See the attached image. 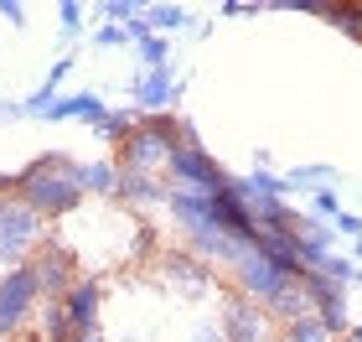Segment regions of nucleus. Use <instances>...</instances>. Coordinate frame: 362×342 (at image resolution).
<instances>
[{"mask_svg": "<svg viewBox=\"0 0 362 342\" xmlns=\"http://www.w3.org/2000/svg\"><path fill=\"white\" fill-rule=\"evenodd\" d=\"M31 213H42L47 223H57V218H68L83 207V182H78V161L68 156H37V161H26L21 166V192H16Z\"/></svg>", "mask_w": 362, "mask_h": 342, "instance_id": "nucleus-1", "label": "nucleus"}, {"mask_svg": "<svg viewBox=\"0 0 362 342\" xmlns=\"http://www.w3.org/2000/svg\"><path fill=\"white\" fill-rule=\"evenodd\" d=\"M228 270H233V290H238V296H249L254 306H264V312L279 301V290H290V285H295V275L279 265V259L264 249V244H243L238 259H233Z\"/></svg>", "mask_w": 362, "mask_h": 342, "instance_id": "nucleus-2", "label": "nucleus"}, {"mask_svg": "<svg viewBox=\"0 0 362 342\" xmlns=\"http://www.w3.org/2000/svg\"><path fill=\"white\" fill-rule=\"evenodd\" d=\"M42 244H47V218L31 213L21 198H0V265L6 270L31 265Z\"/></svg>", "mask_w": 362, "mask_h": 342, "instance_id": "nucleus-3", "label": "nucleus"}, {"mask_svg": "<svg viewBox=\"0 0 362 342\" xmlns=\"http://www.w3.org/2000/svg\"><path fill=\"white\" fill-rule=\"evenodd\" d=\"M166 176L176 182V192H207V198L233 192V182H238L228 166H218V161H212L207 145H176L171 161H166Z\"/></svg>", "mask_w": 362, "mask_h": 342, "instance_id": "nucleus-4", "label": "nucleus"}, {"mask_svg": "<svg viewBox=\"0 0 362 342\" xmlns=\"http://www.w3.org/2000/svg\"><path fill=\"white\" fill-rule=\"evenodd\" d=\"M42 312V285H37V270L31 265H16V270H0V342L21 337L26 321Z\"/></svg>", "mask_w": 362, "mask_h": 342, "instance_id": "nucleus-5", "label": "nucleus"}, {"mask_svg": "<svg viewBox=\"0 0 362 342\" xmlns=\"http://www.w3.org/2000/svg\"><path fill=\"white\" fill-rule=\"evenodd\" d=\"M31 270H37L42 301H68V290L83 280V275H78V254H73L62 239H47L42 249L31 254Z\"/></svg>", "mask_w": 362, "mask_h": 342, "instance_id": "nucleus-6", "label": "nucleus"}, {"mask_svg": "<svg viewBox=\"0 0 362 342\" xmlns=\"http://www.w3.org/2000/svg\"><path fill=\"white\" fill-rule=\"evenodd\" d=\"M300 285H305V296H310V312L321 317V327L332 332L337 342H341V337H352V317H347V285H337L326 270H305V275H300Z\"/></svg>", "mask_w": 362, "mask_h": 342, "instance_id": "nucleus-7", "label": "nucleus"}, {"mask_svg": "<svg viewBox=\"0 0 362 342\" xmlns=\"http://www.w3.org/2000/svg\"><path fill=\"white\" fill-rule=\"evenodd\" d=\"M218 332H223V342H269V317H264V306H254L249 296L228 290L223 312H218Z\"/></svg>", "mask_w": 362, "mask_h": 342, "instance_id": "nucleus-8", "label": "nucleus"}, {"mask_svg": "<svg viewBox=\"0 0 362 342\" xmlns=\"http://www.w3.org/2000/svg\"><path fill=\"white\" fill-rule=\"evenodd\" d=\"M129 99H135V114H176L181 104V78L171 73H135L129 78Z\"/></svg>", "mask_w": 362, "mask_h": 342, "instance_id": "nucleus-9", "label": "nucleus"}, {"mask_svg": "<svg viewBox=\"0 0 362 342\" xmlns=\"http://www.w3.org/2000/svg\"><path fill=\"white\" fill-rule=\"evenodd\" d=\"M98 306H104V285H98L93 275H83V280L68 290V301H62V312H68V321H73L78 337L98 332Z\"/></svg>", "mask_w": 362, "mask_h": 342, "instance_id": "nucleus-10", "label": "nucleus"}, {"mask_svg": "<svg viewBox=\"0 0 362 342\" xmlns=\"http://www.w3.org/2000/svg\"><path fill=\"white\" fill-rule=\"evenodd\" d=\"M104 114H109V104L98 99L93 89H83V93H57V99L42 109V120H47V125H62V120H83V125H98Z\"/></svg>", "mask_w": 362, "mask_h": 342, "instance_id": "nucleus-11", "label": "nucleus"}, {"mask_svg": "<svg viewBox=\"0 0 362 342\" xmlns=\"http://www.w3.org/2000/svg\"><path fill=\"white\" fill-rule=\"evenodd\" d=\"M160 265H166V275L181 280L187 290H207L212 285V265H207L202 254H192L187 244H181V249H166V254H160Z\"/></svg>", "mask_w": 362, "mask_h": 342, "instance_id": "nucleus-12", "label": "nucleus"}, {"mask_svg": "<svg viewBox=\"0 0 362 342\" xmlns=\"http://www.w3.org/2000/svg\"><path fill=\"white\" fill-rule=\"evenodd\" d=\"M78 182H83V192H93V198H119L124 171L114 166V161H78Z\"/></svg>", "mask_w": 362, "mask_h": 342, "instance_id": "nucleus-13", "label": "nucleus"}, {"mask_svg": "<svg viewBox=\"0 0 362 342\" xmlns=\"http://www.w3.org/2000/svg\"><path fill=\"white\" fill-rule=\"evenodd\" d=\"M119 198L129 207H166L171 203V187L160 182V176H124L119 182Z\"/></svg>", "mask_w": 362, "mask_h": 342, "instance_id": "nucleus-14", "label": "nucleus"}, {"mask_svg": "<svg viewBox=\"0 0 362 342\" xmlns=\"http://www.w3.org/2000/svg\"><path fill=\"white\" fill-rule=\"evenodd\" d=\"M332 182H337V166H326V161H305V166L285 171V187L290 192H310V198H316L321 187H332Z\"/></svg>", "mask_w": 362, "mask_h": 342, "instance_id": "nucleus-15", "label": "nucleus"}, {"mask_svg": "<svg viewBox=\"0 0 362 342\" xmlns=\"http://www.w3.org/2000/svg\"><path fill=\"white\" fill-rule=\"evenodd\" d=\"M135 130H140V114H135V109H109L104 120L93 125V135L104 140V145H114V151H119V145H124L129 135H135Z\"/></svg>", "mask_w": 362, "mask_h": 342, "instance_id": "nucleus-16", "label": "nucleus"}, {"mask_svg": "<svg viewBox=\"0 0 362 342\" xmlns=\"http://www.w3.org/2000/svg\"><path fill=\"white\" fill-rule=\"evenodd\" d=\"M326 21H332L341 37L362 42V0H337V6H326Z\"/></svg>", "mask_w": 362, "mask_h": 342, "instance_id": "nucleus-17", "label": "nucleus"}, {"mask_svg": "<svg viewBox=\"0 0 362 342\" xmlns=\"http://www.w3.org/2000/svg\"><path fill=\"white\" fill-rule=\"evenodd\" d=\"M73 321L62 312V301H42V342H73Z\"/></svg>", "mask_w": 362, "mask_h": 342, "instance_id": "nucleus-18", "label": "nucleus"}, {"mask_svg": "<svg viewBox=\"0 0 362 342\" xmlns=\"http://www.w3.org/2000/svg\"><path fill=\"white\" fill-rule=\"evenodd\" d=\"M135 52H140V73H171V42L166 37H145V42H135Z\"/></svg>", "mask_w": 362, "mask_h": 342, "instance_id": "nucleus-19", "label": "nucleus"}, {"mask_svg": "<svg viewBox=\"0 0 362 342\" xmlns=\"http://www.w3.org/2000/svg\"><path fill=\"white\" fill-rule=\"evenodd\" d=\"M145 21H151V31L156 37H171V31H187V6H151L145 11Z\"/></svg>", "mask_w": 362, "mask_h": 342, "instance_id": "nucleus-20", "label": "nucleus"}, {"mask_svg": "<svg viewBox=\"0 0 362 342\" xmlns=\"http://www.w3.org/2000/svg\"><path fill=\"white\" fill-rule=\"evenodd\" d=\"M337 213H347L337 198V187H321L316 198H310V218H321V223H337Z\"/></svg>", "mask_w": 362, "mask_h": 342, "instance_id": "nucleus-21", "label": "nucleus"}, {"mask_svg": "<svg viewBox=\"0 0 362 342\" xmlns=\"http://www.w3.org/2000/svg\"><path fill=\"white\" fill-rule=\"evenodd\" d=\"M326 275H332V280L337 285H352V280H362V265H357V259L352 254H332V259H326V265H321Z\"/></svg>", "mask_w": 362, "mask_h": 342, "instance_id": "nucleus-22", "label": "nucleus"}, {"mask_svg": "<svg viewBox=\"0 0 362 342\" xmlns=\"http://www.w3.org/2000/svg\"><path fill=\"white\" fill-rule=\"evenodd\" d=\"M98 11H104V16H109L114 26H129V21H135V16H145V6H135V0H104V6H98Z\"/></svg>", "mask_w": 362, "mask_h": 342, "instance_id": "nucleus-23", "label": "nucleus"}, {"mask_svg": "<svg viewBox=\"0 0 362 342\" xmlns=\"http://www.w3.org/2000/svg\"><path fill=\"white\" fill-rule=\"evenodd\" d=\"M57 21H62V37H78V31H83V6H78V0H62Z\"/></svg>", "mask_w": 362, "mask_h": 342, "instance_id": "nucleus-24", "label": "nucleus"}, {"mask_svg": "<svg viewBox=\"0 0 362 342\" xmlns=\"http://www.w3.org/2000/svg\"><path fill=\"white\" fill-rule=\"evenodd\" d=\"M88 42H93V47H124V42H129V31L109 21V26H98V31H93V37H88Z\"/></svg>", "mask_w": 362, "mask_h": 342, "instance_id": "nucleus-25", "label": "nucleus"}, {"mask_svg": "<svg viewBox=\"0 0 362 342\" xmlns=\"http://www.w3.org/2000/svg\"><path fill=\"white\" fill-rule=\"evenodd\" d=\"M151 249H156V228L140 223V228H135V244H129V259H145Z\"/></svg>", "mask_w": 362, "mask_h": 342, "instance_id": "nucleus-26", "label": "nucleus"}, {"mask_svg": "<svg viewBox=\"0 0 362 342\" xmlns=\"http://www.w3.org/2000/svg\"><path fill=\"white\" fill-rule=\"evenodd\" d=\"M332 228H337L341 239H352V244L362 239V218H357V213H337V223H332Z\"/></svg>", "mask_w": 362, "mask_h": 342, "instance_id": "nucleus-27", "label": "nucleus"}, {"mask_svg": "<svg viewBox=\"0 0 362 342\" xmlns=\"http://www.w3.org/2000/svg\"><path fill=\"white\" fill-rule=\"evenodd\" d=\"M0 21H11V26H26V6H21V0H0Z\"/></svg>", "mask_w": 362, "mask_h": 342, "instance_id": "nucleus-28", "label": "nucleus"}, {"mask_svg": "<svg viewBox=\"0 0 362 342\" xmlns=\"http://www.w3.org/2000/svg\"><path fill=\"white\" fill-rule=\"evenodd\" d=\"M21 192V171H0V198H16Z\"/></svg>", "mask_w": 362, "mask_h": 342, "instance_id": "nucleus-29", "label": "nucleus"}, {"mask_svg": "<svg viewBox=\"0 0 362 342\" xmlns=\"http://www.w3.org/2000/svg\"><path fill=\"white\" fill-rule=\"evenodd\" d=\"M11 120H26L21 99H6V104H0V125H11Z\"/></svg>", "mask_w": 362, "mask_h": 342, "instance_id": "nucleus-30", "label": "nucleus"}, {"mask_svg": "<svg viewBox=\"0 0 362 342\" xmlns=\"http://www.w3.org/2000/svg\"><path fill=\"white\" fill-rule=\"evenodd\" d=\"M73 342H104V337H98V332H83V337H73Z\"/></svg>", "mask_w": 362, "mask_h": 342, "instance_id": "nucleus-31", "label": "nucleus"}, {"mask_svg": "<svg viewBox=\"0 0 362 342\" xmlns=\"http://www.w3.org/2000/svg\"><path fill=\"white\" fill-rule=\"evenodd\" d=\"M352 259H357V265H362V239H357V244H352Z\"/></svg>", "mask_w": 362, "mask_h": 342, "instance_id": "nucleus-32", "label": "nucleus"}, {"mask_svg": "<svg viewBox=\"0 0 362 342\" xmlns=\"http://www.w3.org/2000/svg\"><path fill=\"white\" fill-rule=\"evenodd\" d=\"M274 342H285V337H274Z\"/></svg>", "mask_w": 362, "mask_h": 342, "instance_id": "nucleus-33", "label": "nucleus"}, {"mask_svg": "<svg viewBox=\"0 0 362 342\" xmlns=\"http://www.w3.org/2000/svg\"><path fill=\"white\" fill-rule=\"evenodd\" d=\"M341 342H352V337H341Z\"/></svg>", "mask_w": 362, "mask_h": 342, "instance_id": "nucleus-34", "label": "nucleus"}, {"mask_svg": "<svg viewBox=\"0 0 362 342\" xmlns=\"http://www.w3.org/2000/svg\"><path fill=\"white\" fill-rule=\"evenodd\" d=\"M31 342H42V337H31Z\"/></svg>", "mask_w": 362, "mask_h": 342, "instance_id": "nucleus-35", "label": "nucleus"}]
</instances>
